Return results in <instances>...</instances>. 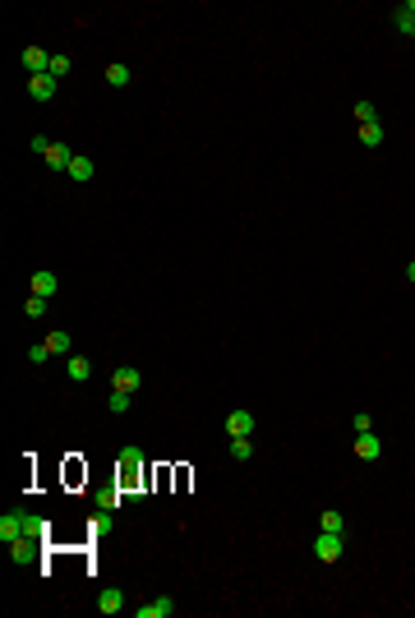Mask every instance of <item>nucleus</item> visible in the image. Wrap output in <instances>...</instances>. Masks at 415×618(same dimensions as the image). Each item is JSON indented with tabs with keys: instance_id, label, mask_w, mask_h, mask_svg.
Masks as SVG:
<instances>
[{
	"instance_id": "f257e3e1",
	"label": "nucleus",
	"mask_w": 415,
	"mask_h": 618,
	"mask_svg": "<svg viewBox=\"0 0 415 618\" xmlns=\"http://www.w3.org/2000/svg\"><path fill=\"white\" fill-rule=\"evenodd\" d=\"M121 489H125V498L130 503H143V448H134V443H125L121 448Z\"/></svg>"
},
{
	"instance_id": "f03ea898",
	"label": "nucleus",
	"mask_w": 415,
	"mask_h": 618,
	"mask_svg": "<svg viewBox=\"0 0 415 618\" xmlns=\"http://www.w3.org/2000/svg\"><path fill=\"white\" fill-rule=\"evenodd\" d=\"M342 549H346V535H337V531H319V540H314V558H319V563H337Z\"/></svg>"
},
{
	"instance_id": "7ed1b4c3",
	"label": "nucleus",
	"mask_w": 415,
	"mask_h": 618,
	"mask_svg": "<svg viewBox=\"0 0 415 618\" xmlns=\"http://www.w3.org/2000/svg\"><path fill=\"white\" fill-rule=\"evenodd\" d=\"M56 93H61V78L56 74H33L28 78V97H33V102H51Z\"/></svg>"
},
{
	"instance_id": "20e7f679",
	"label": "nucleus",
	"mask_w": 415,
	"mask_h": 618,
	"mask_svg": "<svg viewBox=\"0 0 415 618\" xmlns=\"http://www.w3.org/2000/svg\"><path fill=\"white\" fill-rule=\"evenodd\" d=\"M19 61H24L28 78H33V74H51V51H42V46H24V51H19Z\"/></svg>"
},
{
	"instance_id": "39448f33",
	"label": "nucleus",
	"mask_w": 415,
	"mask_h": 618,
	"mask_svg": "<svg viewBox=\"0 0 415 618\" xmlns=\"http://www.w3.org/2000/svg\"><path fill=\"white\" fill-rule=\"evenodd\" d=\"M19 535H24V508H14V513H0V545H14Z\"/></svg>"
},
{
	"instance_id": "423d86ee",
	"label": "nucleus",
	"mask_w": 415,
	"mask_h": 618,
	"mask_svg": "<svg viewBox=\"0 0 415 618\" xmlns=\"http://www.w3.org/2000/svg\"><path fill=\"white\" fill-rule=\"evenodd\" d=\"M254 425H259V420H254L250 411H231V416H226V438H250Z\"/></svg>"
},
{
	"instance_id": "0eeeda50",
	"label": "nucleus",
	"mask_w": 415,
	"mask_h": 618,
	"mask_svg": "<svg viewBox=\"0 0 415 618\" xmlns=\"http://www.w3.org/2000/svg\"><path fill=\"white\" fill-rule=\"evenodd\" d=\"M355 457H360V462H379V457H383V438L374 434V429H369V434H355Z\"/></svg>"
},
{
	"instance_id": "6e6552de",
	"label": "nucleus",
	"mask_w": 415,
	"mask_h": 618,
	"mask_svg": "<svg viewBox=\"0 0 415 618\" xmlns=\"http://www.w3.org/2000/svg\"><path fill=\"white\" fill-rule=\"evenodd\" d=\"M37 540H42V535H19V540L14 545H5L9 549V558H14V563H33V558H37Z\"/></svg>"
},
{
	"instance_id": "1a4fd4ad",
	"label": "nucleus",
	"mask_w": 415,
	"mask_h": 618,
	"mask_svg": "<svg viewBox=\"0 0 415 618\" xmlns=\"http://www.w3.org/2000/svg\"><path fill=\"white\" fill-rule=\"evenodd\" d=\"M171 614H175L171 595H157L153 604H138V609H134V618H171Z\"/></svg>"
},
{
	"instance_id": "9d476101",
	"label": "nucleus",
	"mask_w": 415,
	"mask_h": 618,
	"mask_svg": "<svg viewBox=\"0 0 415 618\" xmlns=\"http://www.w3.org/2000/svg\"><path fill=\"white\" fill-rule=\"evenodd\" d=\"M69 180H74V185H88V180H93V175H97V162H93V157H83V153H78L74 157V162H69Z\"/></svg>"
},
{
	"instance_id": "9b49d317",
	"label": "nucleus",
	"mask_w": 415,
	"mask_h": 618,
	"mask_svg": "<svg viewBox=\"0 0 415 618\" xmlns=\"http://www.w3.org/2000/svg\"><path fill=\"white\" fill-rule=\"evenodd\" d=\"M74 148H69V143H51V148H46V166H51V171H69V162H74Z\"/></svg>"
},
{
	"instance_id": "f8f14e48",
	"label": "nucleus",
	"mask_w": 415,
	"mask_h": 618,
	"mask_svg": "<svg viewBox=\"0 0 415 618\" xmlns=\"http://www.w3.org/2000/svg\"><path fill=\"white\" fill-rule=\"evenodd\" d=\"M111 383H116V392H138V383H143V374H138L134 365H121L111 374Z\"/></svg>"
},
{
	"instance_id": "ddd939ff",
	"label": "nucleus",
	"mask_w": 415,
	"mask_h": 618,
	"mask_svg": "<svg viewBox=\"0 0 415 618\" xmlns=\"http://www.w3.org/2000/svg\"><path fill=\"white\" fill-rule=\"evenodd\" d=\"M121 609H125V591L106 586V591L97 595V614H106V618H111V614H121Z\"/></svg>"
},
{
	"instance_id": "4468645a",
	"label": "nucleus",
	"mask_w": 415,
	"mask_h": 618,
	"mask_svg": "<svg viewBox=\"0 0 415 618\" xmlns=\"http://www.w3.org/2000/svg\"><path fill=\"white\" fill-rule=\"evenodd\" d=\"M65 374L74 378V383H88V378H93V360H88V356H69L65 360Z\"/></svg>"
},
{
	"instance_id": "2eb2a0df",
	"label": "nucleus",
	"mask_w": 415,
	"mask_h": 618,
	"mask_svg": "<svg viewBox=\"0 0 415 618\" xmlns=\"http://www.w3.org/2000/svg\"><path fill=\"white\" fill-rule=\"evenodd\" d=\"M56 291H61V277H56V272H33V296H46V300H51Z\"/></svg>"
},
{
	"instance_id": "dca6fc26",
	"label": "nucleus",
	"mask_w": 415,
	"mask_h": 618,
	"mask_svg": "<svg viewBox=\"0 0 415 618\" xmlns=\"http://www.w3.org/2000/svg\"><path fill=\"white\" fill-rule=\"evenodd\" d=\"M106 83H111V88H130L134 70H130V65H106Z\"/></svg>"
},
{
	"instance_id": "f3484780",
	"label": "nucleus",
	"mask_w": 415,
	"mask_h": 618,
	"mask_svg": "<svg viewBox=\"0 0 415 618\" xmlns=\"http://www.w3.org/2000/svg\"><path fill=\"white\" fill-rule=\"evenodd\" d=\"M121 498H125V489L111 485V489H102V494H97V508H102V513H116V508H121Z\"/></svg>"
},
{
	"instance_id": "a211bd4d",
	"label": "nucleus",
	"mask_w": 415,
	"mask_h": 618,
	"mask_svg": "<svg viewBox=\"0 0 415 618\" xmlns=\"http://www.w3.org/2000/svg\"><path fill=\"white\" fill-rule=\"evenodd\" d=\"M46 346H51V356H69V346H74V341H69L65 328H56V332H46Z\"/></svg>"
},
{
	"instance_id": "6ab92c4d",
	"label": "nucleus",
	"mask_w": 415,
	"mask_h": 618,
	"mask_svg": "<svg viewBox=\"0 0 415 618\" xmlns=\"http://www.w3.org/2000/svg\"><path fill=\"white\" fill-rule=\"evenodd\" d=\"M383 139H388V134H383L379 120H374V125H360V143H364V148H379Z\"/></svg>"
},
{
	"instance_id": "aec40b11",
	"label": "nucleus",
	"mask_w": 415,
	"mask_h": 618,
	"mask_svg": "<svg viewBox=\"0 0 415 618\" xmlns=\"http://www.w3.org/2000/svg\"><path fill=\"white\" fill-rule=\"evenodd\" d=\"M319 531H337V535H346V522H342V513H337V508H328V513L319 517Z\"/></svg>"
},
{
	"instance_id": "412c9836",
	"label": "nucleus",
	"mask_w": 415,
	"mask_h": 618,
	"mask_svg": "<svg viewBox=\"0 0 415 618\" xmlns=\"http://www.w3.org/2000/svg\"><path fill=\"white\" fill-rule=\"evenodd\" d=\"M355 120H360V125H374V120H379V106H374L369 97H360V102H355Z\"/></svg>"
},
{
	"instance_id": "4be33fe9",
	"label": "nucleus",
	"mask_w": 415,
	"mask_h": 618,
	"mask_svg": "<svg viewBox=\"0 0 415 618\" xmlns=\"http://www.w3.org/2000/svg\"><path fill=\"white\" fill-rule=\"evenodd\" d=\"M130 397H134V392H116V388H111V397H106L111 416H125V411H130Z\"/></svg>"
},
{
	"instance_id": "5701e85b",
	"label": "nucleus",
	"mask_w": 415,
	"mask_h": 618,
	"mask_svg": "<svg viewBox=\"0 0 415 618\" xmlns=\"http://www.w3.org/2000/svg\"><path fill=\"white\" fill-rule=\"evenodd\" d=\"M231 457H235V462H250V457H254V438H231Z\"/></svg>"
},
{
	"instance_id": "b1692460",
	"label": "nucleus",
	"mask_w": 415,
	"mask_h": 618,
	"mask_svg": "<svg viewBox=\"0 0 415 618\" xmlns=\"http://www.w3.org/2000/svg\"><path fill=\"white\" fill-rule=\"evenodd\" d=\"M351 429H355V434H369V429H374V416H369V411H355V416H351Z\"/></svg>"
},
{
	"instance_id": "393cba45",
	"label": "nucleus",
	"mask_w": 415,
	"mask_h": 618,
	"mask_svg": "<svg viewBox=\"0 0 415 618\" xmlns=\"http://www.w3.org/2000/svg\"><path fill=\"white\" fill-rule=\"evenodd\" d=\"M24 314H28V319H42V314H46V296H28Z\"/></svg>"
},
{
	"instance_id": "a878e982",
	"label": "nucleus",
	"mask_w": 415,
	"mask_h": 618,
	"mask_svg": "<svg viewBox=\"0 0 415 618\" xmlns=\"http://www.w3.org/2000/svg\"><path fill=\"white\" fill-rule=\"evenodd\" d=\"M28 360H33V365H46V360H51V346H46V341H37V346H28Z\"/></svg>"
},
{
	"instance_id": "bb28decb",
	"label": "nucleus",
	"mask_w": 415,
	"mask_h": 618,
	"mask_svg": "<svg viewBox=\"0 0 415 618\" xmlns=\"http://www.w3.org/2000/svg\"><path fill=\"white\" fill-rule=\"evenodd\" d=\"M24 531L28 535H46V522H42V517H33V513H24Z\"/></svg>"
},
{
	"instance_id": "cd10ccee",
	"label": "nucleus",
	"mask_w": 415,
	"mask_h": 618,
	"mask_svg": "<svg viewBox=\"0 0 415 618\" xmlns=\"http://www.w3.org/2000/svg\"><path fill=\"white\" fill-rule=\"evenodd\" d=\"M51 74H56V78L69 74V56H51Z\"/></svg>"
},
{
	"instance_id": "c85d7f7f",
	"label": "nucleus",
	"mask_w": 415,
	"mask_h": 618,
	"mask_svg": "<svg viewBox=\"0 0 415 618\" xmlns=\"http://www.w3.org/2000/svg\"><path fill=\"white\" fill-rule=\"evenodd\" d=\"M51 143H56V139H46V134H37V139H33V143H28V148H33L37 157H46V148H51Z\"/></svg>"
},
{
	"instance_id": "c756f323",
	"label": "nucleus",
	"mask_w": 415,
	"mask_h": 618,
	"mask_svg": "<svg viewBox=\"0 0 415 618\" xmlns=\"http://www.w3.org/2000/svg\"><path fill=\"white\" fill-rule=\"evenodd\" d=\"M406 282H411V287H415V259L406 263Z\"/></svg>"
},
{
	"instance_id": "7c9ffc66",
	"label": "nucleus",
	"mask_w": 415,
	"mask_h": 618,
	"mask_svg": "<svg viewBox=\"0 0 415 618\" xmlns=\"http://www.w3.org/2000/svg\"><path fill=\"white\" fill-rule=\"evenodd\" d=\"M406 37H415V28H411V33H406Z\"/></svg>"
}]
</instances>
